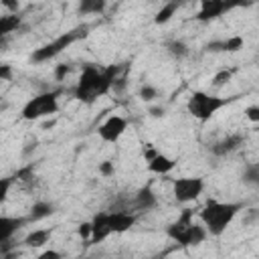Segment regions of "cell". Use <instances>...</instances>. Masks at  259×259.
<instances>
[{"label": "cell", "mask_w": 259, "mask_h": 259, "mask_svg": "<svg viewBox=\"0 0 259 259\" xmlns=\"http://www.w3.org/2000/svg\"><path fill=\"white\" fill-rule=\"evenodd\" d=\"M123 67L125 65H109L105 69H97L95 65H85L75 87V97L83 103H93L97 97L107 95Z\"/></svg>", "instance_id": "cell-1"}, {"label": "cell", "mask_w": 259, "mask_h": 259, "mask_svg": "<svg viewBox=\"0 0 259 259\" xmlns=\"http://www.w3.org/2000/svg\"><path fill=\"white\" fill-rule=\"evenodd\" d=\"M243 202H219V200H206V204L200 208L198 217L202 221V225L206 227L208 235H223L227 231V227L233 223V219L239 214V210H243Z\"/></svg>", "instance_id": "cell-2"}, {"label": "cell", "mask_w": 259, "mask_h": 259, "mask_svg": "<svg viewBox=\"0 0 259 259\" xmlns=\"http://www.w3.org/2000/svg\"><path fill=\"white\" fill-rule=\"evenodd\" d=\"M192 217H194V210L192 208H184L182 214L166 229V235L174 243H178L182 247H196V245H200L208 237V231H206L204 225H196L192 221Z\"/></svg>", "instance_id": "cell-3"}, {"label": "cell", "mask_w": 259, "mask_h": 259, "mask_svg": "<svg viewBox=\"0 0 259 259\" xmlns=\"http://www.w3.org/2000/svg\"><path fill=\"white\" fill-rule=\"evenodd\" d=\"M235 97H219V95H210V93H204V91H194L190 97H188V103H186V109L188 113L198 119L200 123L208 121L219 109H223L225 105L233 103Z\"/></svg>", "instance_id": "cell-4"}, {"label": "cell", "mask_w": 259, "mask_h": 259, "mask_svg": "<svg viewBox=\"0 0 259 259\" xmlns=\"http://www.w3.org/2000/svg\"><path fill=\"white\" fill-rule=\"evenodd\" d=\"M83 36H87V26H81V28H75V30H69V32H65V34H61V36H57L53 42H47V45H42L40 49H36L34 53H32V61L34 63H47V61H51V59H55L57 55H61L69 45H73L77 38H83Z\"/></svg>", "instance_id": "cell-5"}, {"label": "cell", "mask_w": 259, "mask_h": 259, "mask_svg": "<svg viewBox=\"0 0 259 259\" xmlns=\"http://www.w3.org/2000/svg\"><path fill=\"white\" fill-rule=\"evenodd\" d=\"M59 109V91H47V93H38L32 99H28L20 111L22 119L32 121L45 115H53Z\"/></svg>", "instance_id": "cell-6"}, {"label": "cell", "mask_w": 259, "mask_h": 259, "mask_svg": "<svg viewBox=\"0 0 259 259\" xmlns=\"http://www.w3.org/2000/svg\"><path fill=\"white\" fill-rule=\"evenodd\" d=\"M251 4H253V0H200L196 20L198 22H210V20H217L235 8L251 6Z\"/></svg>", "instance_id": "cell-7"}, {"label": "cell", "mask_w": 259, "mask_h": 259, "mask_svg": "<svg viewBox=\"0 0 259 259\" xmlns=\"http://www.w3.org/2000/svg\"><path fill=\"white\" fill-rule=\"evenodd\" d=\"M204 190V180L198 176H184V178H176L172 182V192L176 202H190L196 200L198 194H202Z\"/></svg>", "instance_id": "cell-8"}, {"label": "cell", "mask_w": 259, "mask_h": 259, "mask_svg": "<svg viewBox=\"0 0 259 259\" xmlns=\"http://www.w3.org/2000/svg\"><path fill=\"white\" fill-rule=\"evenodd\" d=\"M125 130H127L125 117H121V115H109V117L97 127V136H99L103 142H107V144H115V142L123 136Z\"/></svg>", "instance_id": "cell-9"}, {"label": "cell", "mask_w": 259, "mask_h": 259, "mask_svg": "<svg viewBox=\"0 0 259 259\" xmlns=\"http://www.w3.org/2000/svg\"><path fill=\"white\" fill-rule=\"evenodd\" d=\"M107 223H109L111 233H123L136 225V214L125 212V210H111L107 212Z\"/></svg>", "instance_id": "cell-10"}, {"label": "cell", "mask_w": 259, "mask_h": 259, "mask_svg": "<svg viewBox=\"0 0 259 259\" xmlns=\"http://www.w3.org/2000/svg\"><path fill=\"white\" fill-rule=\"evenodd\" d=\"M243 142H245V138H243L241 134H229V136H225L223 140L214 142V144L210 146V152H212L214 156H227V154H233L235 150H239V148L243 146Z\"/></svg>", "instance_id": "cell-11"}, {"label": "cell", "mask_w": 259, "mask_h": 259, "mask_svg": "<svg viewBox=\"0 0 259 259\" xmlns=\"http://www.w3.org/2000/svg\"><path fill=\"white\" fill-rule=\"evenodd\" d=\"M26 223H30L28 217H0V243L12 239L16 231Z\"/></svg>", "instance_id": "cell-12"}, {"label": "cell", "mask_w": 259, "mask_h": 259, "mask_svg": "<svg viewBox=\"0 0 259 259\" xmlns=\"http://www.w3.org/2000/svg\"><path fill=\"white\" fill-rule=\"evenodd\" d=\"M109 235H111V229L107 223V212H97L91 221V237L87 243H101Z\"/></svg>", "instance_id": "cell-13"}, {"label": "cell", "mask_w": 259, "mask_h": 259, "mask_svg": "<svg viewBox=\"0 0 259 259\" xmlns=\"http://www.w3.org/2000/svg\"><path fill=\"white\" fill-rule=\"evenodd\" d=\"M239 49H243V36H239V34L229 36V38H225V40H212V42L206 45V51H210V53H221V51H225V53H235V51H239Z\"/></svg>", "instance_id": "cell-14"}, {"label": "cell", "mask_w": 259, "mask_h": 259, "mask_svg": "<svg viewBox=\"0 0 259 259\" xmlns=\"http://www.w3.org/2000/svg\"><path fill=\"white\" fill-rule=\"evenodd\" d=\"M134 204H136V208H140V210H150V208H154V206L158 204V198H156V194H154V190H152L150 186H144V188H140V190L136 192Z\"/></svg>", "instance_id": "cell-15"}, {"label": "cell", "mask_w": 259, "mask_h": 259, "mask_svg": "<svg viewBox=\"0 0 259 259\" xmlns=\"http://www.w3.org/2000/svg\"><path fill=\"white\" fill-rule=\"evenodd\" d=\"M174 166H176V162H174L172 158L164 156V154H156V156L148 162V170L154 172V174H168L170 170H174Z\"/></svg>", "instance_id": "cell-16"}, {"label": "cell", "mask_w": 259, "mask_h": 259, "mask_svg": "<svg viewBox=\"0 0 259 259\" xmlns=\"http://www.w3.org/2000/svg\"><path fill=\"white\" fill-rule=\"evenodd\" d=\"M51 235H53L51 229H34L32 233H28V235L24 237L22 245H24V247H42L45 243H49Z\"/></svg>", "instance_id": "cell-17"}, {"label": "cell", "mask_w": 259, "mask_h": 259, "mask_svg": "<svg viewBox=\"0 0 259 259\" xmlns=\"http://www.w3.org/2000/svg\"><path fill=\"white\" fill-rule=\"evenodd\" d=\"M53 212H55V206H53L51 202H47V200H38V202L32 204L30 214H28V221H30V223H32V221H40V219L51 217Z\"/></svg>", "instance_id": "cell-18"}, {"label": "cell", "mask_w": 259, "mask_h": 259, "mask_svg": "<svg viewBox=\"0 0 259 259\" xmlns=\"http://www.w3.org/2000/svg\"><path fill=\"white\" fill-rule=\"evenodd\" d=\"M180 8V0H168L158 12H156V16H154V22L156 24H166L172 16H174V12Z\"/></svg>", "instance_id": "cell-19"}, {"label": "cell", "mask_w": 259, "mask_h": 259, "mask_svg": "<svg viewBox=\"0 0 259 259\" xmlns=\"http://www.w3.org/2000/svg\"><path fill=\"white\" fill-rule=\"evenodd\" d=\"M105 4V0H79V14H101Z\"/></svg>", "instance_id": "cell-20"}, {"label": "cell", "mask_w": 259, "mask_h": 259, "mask_svg": "<svg viewBox=\"0 0 259 259\" xmlns=\"http://www.w3.org/2000/svg\"><path fill=\"white\" fill-rule=\"evenodd\" d=\"M18 26H20V16H18L16 12H14V14H6V16L0 18V34H2V36L14 32Z\"/></svg>", "instance_id": "cell-21"}, {"label": "cell", "mask_w": 259, "mask_h": 259, "mask_svg": "<svg viewBox=\"0 0 259 259\" xmlns=\"http://www.w3.org/2000/svg\"><path fill=\"white\" fill-rule=\"evenodd\" d=\"M166 51H168L174 59H184V57H188V53H190L188 45L182 42V40H168V42H166Z\"/></svg>", "instance_id": "cell-22"}, {"label": "cell", "mask_w": 259, "mask_h": 259, "mask_svg": "<svg viewBox=\"0 0 259 259\" xmlns=\"http://www.w3.org/2000/svg\"><path fill=\"white\" fill-rule=\"evenodd\" d=\"M243 182L259 186V164H247L243 170Z\"/></svg>", "instance_id": "cell-23"}, {"label": "cell", "mask_w": 259, "mask_h": 259, "mask_svg": "<svg viewBox=\"0 0 259 259\" xmlns=\"http://www.w3.org/2000/svg\"><path fill=\"white\" fill-rule=\"evenodd\" d=\"M156 97H158V89H156L154 85L144 83V85L140 87V99H142V101H154Z\"/></svg>", "instance_id": "cell-24"}, {"label": "cell", "mask_w": 259, "mask_h": 259, "mask_svg": "<svg viewBox=\"0 0 259 259\" xmlns=\"http://www.w3.org/2000/svg\"><path fill=\"white\" fill-rule=\"evenodd\" d=\"M231 75H233L231 69H223V71H219V73L212 77V85H214V87H223L225 83L231 81Z\"/></svg>", "instance_id": "cell-25"}, {"label": "cell", "mask_w": 259, "mask_h": 259, "mask_svg": "<svg viewBox=\"0 0 259 259\" xmlns=\"http://www.w3.org/2000/svg\"><path fill=\"white\" fill-rule=\"evenodd\" d=\"M113 172H115V166H113L111 160H105V162L99 164V174H101V176L109 178V176H113Z\"/></svg>", "instance_id": "cell-26"}, {"label": "cell", "mask_w": 259, "mask_h": 259, "mask_svg": "<svg viewBox=\"0 0 259 259\" xmlns=\"http://www.w3.org/2000/svg\"><path fill=\"white\" fill-rule=\"evenodd\" d=\"M32 164H28V166H24V168H20L18 172H16V176L14 178H18V180H22V182H26V180H30L32 178Z\"/></svg>", "instance_id": "cell-27"}, {"label": "cell", "mask_w": 259, "mask_h": 259, "mask_svg": "<svg viewBox=\"0 0 259 259\" xmlns=\"http://www.w3.org/2000/svg\"><path fill=\"white\" fill-rule=\"evenodd\" d=\"M69 71H71V65H57V69H55V79H57V81H63Z\"/></svg>", "instance_id": "cell-28"}, {"label": "cell", "mask_w": 259, "mask_h": 259, "mask_svg": "<svg viewBox=\"0 0 259 259\" xmlns=\"http://www.w3.org/2000/svg\"><path fill=\"white\" fill-rule=\"evenodd\" d=\"M245 115L249 121H259V105H249L245 109Z\"/></svg>", "instance_id": "cell-29"}, {"label": "cell", "mask_w": 259, "mask_h": 259, "mask_svg": "<svg viewBox=\"0 0 259 259\" xmlns=\"http://www.w3.org/2000/svg\"><path fill=\"white\" fill-rule=\"evenodd\" d=\"M10 184H12V178H2V182H0V200H6Z\"/></svg>", "instance_id": "cell-30"}, {"label": "cell", "mask_w": 259, "mask_h": 259, "mask_svg": "<svg viewBox=\"0 0 259 259\" xmlns=\"http://www.w3.org/2000/svg\"><path fill=\"white\" fill-rule=\"evenodd\" d=\"M0 79L2 81H10L12 79V67L10 65H0Z\"/></svg>", "instance_id": "cell-31"}, {"label": "cell", "mask_w": 259, "mask_h": 259, "mask_svg": "<svg viewBox=\"0 0 259 259\" xmlns=\"http://www.w3.org/2000/svg\"><path fill=\"white\" fill-rule=\"evenodd\" d=\"M79 235H81L85 241H89V237H91V223H83V225L79 227Z\"/></svg>", "instance_id": "cell-32"}, {"label": "cell", "mask_w": 259, "mask_h": 259, "mask_svg": "<svg viewBox=\"0 0 259 259\" xmlns=\"http://www.w3.org/2000/svg\"><path fill=\"white\" fill-rule=\"evenodd\" d=\"M61 257H63V255H61L59 251H51V249L40 253V259H61Z\"/></svg>", "instance_id": "cell-33"}, {"label": "cell", "mask_w": 259, "mask_h": 259, "mask_svg": "<svg viewBox=\"0 0 259 259\" xmlns=\"http://www.w3.org/2000/svg\"><path fill=\"white\" fill-rule=\"evenodd\" d=\"M257 219H259V210H257V208H251L243 223H245V225H249V223H253V221H257Z\"/></svg>", "instance_id": "cell-34"}, {"label": "cell", "mask_w": 259, "mask_h": 259, "mask_svg": "<svg viewBox=\"0 0 259 259\" xmlns=\"http://www.w3.org/2000/svg\"><path fill=\"white\" fill-rule=\"evenodd\" d=\"M2 4L6 6V8H10V10H18V0H2Z\"/></svg>", "instance_id": "cell-35"}, {"label": "cell", "mask_w": 259, "mask_h": 259, "mask_svg": "<svg viewBox=\"0 0 259 259\" xmlns=\"http://www.w3.org/2000/svg\"><path fill=\"white\" fill-rule=\"evenodd\" d=\"M156 154H158V152H156V150H154L152 146H150L148 150H144V158H146V162H150V160H152V158H154Z\"/></svg>", "instance_id": "cell-36"}, {"label": "cell", "mask_w": 259, "mask_h": 259, "mask_svg": "<svg viewBox=\"0 0 259 259\" xmlns=\"http://www.w3.org/2000/svg\"><path fill=\"white\" fill-rule=\"evenodd\" d=\"M150 113H152L154 117H162V115H164V109H158V107H156V109H150Z\"/></svg>", "instance_id": "cell-37"}]
</instances>
